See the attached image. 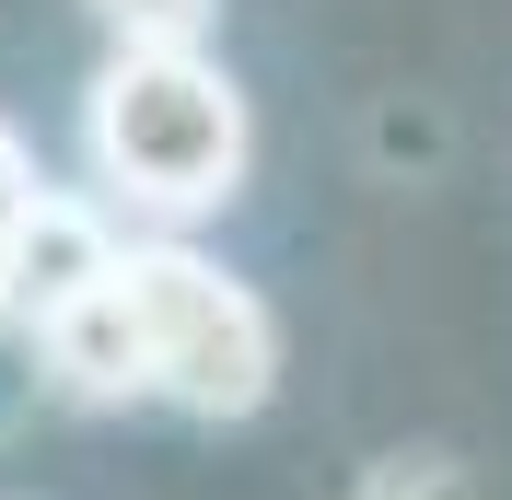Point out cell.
I'll use <instances>...</instances> for the list:
<instances>
[{"label":"cell","instance_id":"cell-1","mask_svg":"<svg viewBox=\"0 0 512 500\" xmlns=\"http://www.w3.org/2000/svg\"><path fill=\"white\" fill-rule=\"evenodd\" d=\"M256 152L245 82L198 47H117L82 94V163L117 210H140L152 233H187V221L233 210Z\"/></svg>","mask_w":512,"mask_h":500},{"label":"cell","instance_id":"cell-2","mask_svg":"<svg viewBox=\"0 0 512 500\" xmlns=\"http://www.w3.org/2000/svg\"><path fill=\"white\" fill-rule=\"evenodd\" d=\"M128 303L152 326V396L187 407V419H256L268 384H280V314L256 303V280H233L222 256H198L187 233H152V245L117 256Z\"/></svg>","mask_w":512,"mask_h":500},{"label":"cell","instance_id":"cell-3","mask_svg":"<svg viewBox=\"0 0 512 500\" xmlns=\"http://www.w3.org/2000/svg\"><path fill=\"white\" fill-rule=\"evenodd\" d=\"M35 361H47V384H59L70 407H140L152 396V326H140V303H128L117 268H105L94 291H70V303L35 314Z\"/></svg>","mask_w":512,"mask_h":500},{"label":"cell","instance_id":"cell-4","mask_svg":"<svg viewBox=\"0 0 512 500\" xmlns=\"http://www.w3.org/2000/svg\"><path fill=\"white\" fill-rule=\"evenodd\" d=\"M117 221L94 210V198H35L24 210V233H12V245H0V280H12V314H47V303H70V291H94L105 268H117Z\"/></svg>","mask_w":512,"mask_h":500},{"label":"cell","instance_id":"cell-5","mask_svg":"<svg viewBox=\"0 0 512 500\" xmlns=\"http://www.w3.org/2000/svg\"><path fill=\"white\" fill-rule=\"evenodd\" d=\"M210 12H222V0H94V24L117 35V47H198Z\"/></svg>","mask_w":512,"mask_h":500},{"label":"cell","instance_id":"cell-6","mask_svg":"<svg viewBox=\"0 0 512 500\" xmlns=\"http://www.w3.org/2000/svg\"><path fill=\"white\" fill-rule=\"evenodd\" d=\"M350 500H478V477L454 454H384V466H361Z\"/></svg>","mask_w":512,"mask_h":500},{"label":"cell","instance_id":"cell-7","mask_svg":"<svg viewBox=\"0 0 512 500\" xmlns=\"http://www.w3.org/2000/svg\"><path fill=\"white\" fill-rule=\"evenodd\" d=\"M35 198H47V175H35V152H24V128L0 117V245L24 233V210H35Z\"/></svg>","mask_w":512,"mask_h":500},{"label":"cell","instance_id":"cell-8","mask_svg":"<svg viewBox=\"0 0 512 500\" xmlns=\"http://www.w3.org/2000/svg\"><path fill=\"white\" fill-rule=\"evenodd\" d=\"M0 326H12V280H0Z\"/></svg>","mask_w":512,"mask_h":500}]
</instances>
